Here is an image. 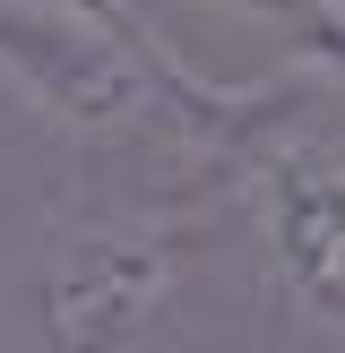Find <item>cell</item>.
Listing matches in <instances>:
<instances>
[{"instance_id":"6da1fadb","label":"cell","mask_w":345,"mask_h":353,"mask_svg":"<svg viewBox=\"0 0 345 353\" xmlns=\"http://www.w3.org/2000/svg\"><path fill=\"white\" fill-rule=\"evenodd\" d=\"M172 293H181V250L164 224L95 216L43 241L34 319L52 353H147L172 327Z\"/></svg>"},{"instance_id":"7a4b0ae2","label":"cell","mask_w":345,"mask_h":353,"mask_svg":"<svg viewBox=\"0 0 345 353\" xmlns=\"http://www.w3.org/2000/svg\"><path fill=\"white\" fill-rule=\"evenodd\" d=\"M259 224H268L276 276L310 319L345 327V138L302 130L259 164Z\"/></svg>"},{"instance_id":"3957f363","label":"cell","mask_w":345,"mask_h":353,"mask_svg":"<svg viewBox=\"0 0 345 353\" xmlns=\"http://www.w3.org/2000/svg\"><path fill=\"white\" fill-rule=\"evenodd\" d=\"M216 9L293 34V43H310L319 61H345V0H216Z\"/></svg>"}]
</instances>
